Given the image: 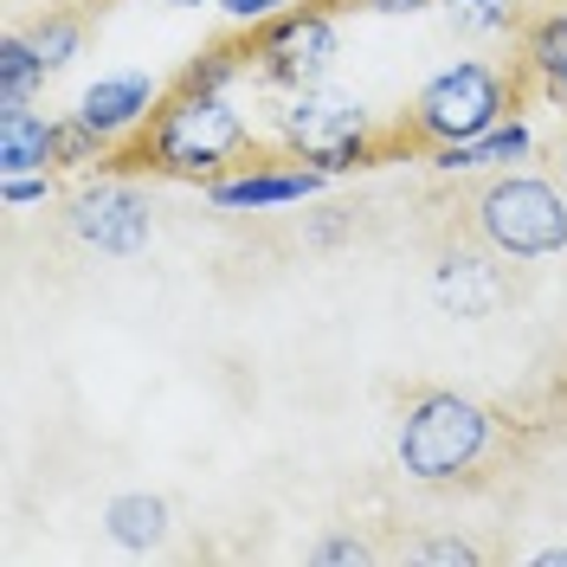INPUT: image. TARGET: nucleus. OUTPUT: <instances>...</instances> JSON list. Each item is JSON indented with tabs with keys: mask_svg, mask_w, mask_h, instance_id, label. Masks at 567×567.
<instances>
[{
	"mask_svg": "<svg viewBox=\"0 0 567 567\" xmlns=\"http://www.w3.org/2000/svg\"><path fill=\"white\" fill-rule=\"evenodd\" d=\"M523 78L484 65V59H458L445 65L439 78H425L413 110H406V130L400 142L406 148H439V142H477L484 130H496L509 104H516Z\"/></svg>",
	"mask_w": 567,
	"mask_h": 567,
	"instance_id": "obj_4",
	"label": "nucleus"
},
{
	"mask_svg": "<svg viewBox=\"0 0 567 567\" xmlns=\"http://www.w3.org/2000/svg\"><path fill=\"white\" fill-rule=\"evenodd\" d=\"M361 7H368V13H425L432 0H361Z\"/></svg>",
	"mask_w": 567,
	"mask_h": 567,
	"instance_id": "obj_25",
	"label": "nucleus"
},
{
	"mask_svg": "<svg viewBox=\"0 0 567 567\" xmlns=\"http://www.w3.org/2000/svg\"><path fill=\"white\" fill-rule=\"evenodd\" d=\"M0 200H7V207H45V200H52V168L0 175Z\"/></svg>",
	"mask_w": 567,
	"mask_h": 567,
	"instance_id": "obj_20",
	"label": "nucleus"
},
{
	"mask_svg": "<svg viewBox=\"0 0 567 567\" xmlns=\"http://www.w3.org/2000/svg\"><path fill=\"white\" fill-rule=\"evenodd\" d=\"M33 45H39V59H45L52 71L71 65V59H78V45H84V20L59 7V13H45V20L33 27Z\"/></svg>",
	"mask_w": 567,
	"mask_h": 567,
	"instance_id": "obj_17",
	"label": "nucleus"
},
{
	"mask_svg": "<svg viewBox=\"0 0 567 567\" xmlns=\"http://www.w3.org/2000/svg\"><path fill=\"white\" fill-rule=\"evenodd\" d=\"M535 142H529V123H496L484 130L477 142H439V148H425V162L439 168V175H458V168H503V162H523Z\"/></svg>",
	"mask_w": 567,
	"mask_h": 567,
	"instance_id": "obj_12",
	"label": "nucleus"
},
{
	"mask_svg": "<svg viewBox=\"0 0 567 567\" xmlns=\"http://www.w3.org/2000/svg\"><path fill=\"white\" fill-rule=\"evenodd\" d=\"M168 7H213V0H168Z\"/></svg>",
	"mask_w": 567,
	"mask_h": 567,
	"instance_id": "obj_28",
	"label": "nucleus"
},
{
	"mask_svg": "<svg viewBox=\"0 0 567 567\" xmlns=\"http://www.w3.org/2000/svg\"><path fill=\"white\" fill-rule=\"evenodd\" d=\"M233 27H265V20H278V13H290L297 0H213Z\"/></svg>",
	"mask_w": 567,
	"mask_h": 567,
	"instance_id": "obj_21",
	"label": "nucleus"
},
{
	"mask_svg": "<svg viewBox=\"0 0 567 567\" xmlns=\"http://www.w3.org/2000/svg\"><path fill=\"white\" fill-rule=\"evenodd\" d=\"M561 181H567V148H561Z\"/></svg>",
	"mask_w": 567,
	"mask_h": 567,
	"instance_id": "obj_29",
	"label": "nucleus"
},
{
	"mask_svg": "<svg viewBox=\"0 0 567 567\" xmlns=\"http://www.w3.org/2000/svg\"><path fill=\"white\" fill-rule=\"evenodd\" d=\"M322 168H310V162H246V168H233V175L207 181V200L226 213H258V207H290V200H310V194H322Z\"/></svg>",
	"mask_w": 567,
	"mask_h": 567,
	"instance_id": "obj_8",
	"label": "nucleus"
},
{
	"mask_svg": "<svg viewBox=\"0 0 567 567\" xmlns=\"http://www.w3.org/2000/svg\"><path fill=\"white\" fill-rule=\"evenodd\" d=\"M548 97H567V65H561V78H555V84H548Z\"/></svg>",
	"mask_w": 567,
	"mask_h": 567,
	"instance_id": "obj_27",
	"label": "nucleus"
},
{
	"mask_svg": "<svg viewBox=\"0 0 567 567\" xmlns=\"http://www.w3.org/2000/svg\"><path fill=\"white\" fill-rule=\"evenodd\" d=\"M52 78V65L39 59L33 33H7L0 39V110L13 104H33V91Z\"/></svg>",
	"mask_w": 567,
	"mask_h": 567,
	"instance_id": "obj_14",
	"label": "nucleus"
},
{
	"mask_svg": "<svg viewBox=\"0 0 567 567\" xmlns=\"http://www.w3.org/2000/svg\"><path fill=\"white\" fill-rule=\"evenodd\" d=\"M336 7L329 0H310V7H290L278 20L251 27L246 52H251V78L271 84V91H303V84H322L329 65H336Z\"/></svg>",
	"mask_w": 567,
	"mask_h": 567,
	"instance_id": "obj_6",
	"label": "nucleus"
},
{
	"mask_svg": "<svg viewBox=\"0 0 567 567\" xmlns=\"http://www.w3.org/2000/svg\"><path fill=\"white\" fill-rule=\"evenodd\" d=\"M535 561H542V567H567V548H542Z\"/></svg>",
	"mask_w": 567,
	"mask_h": 567,
	"instance_id": "obj_26",
	"label": "nucleus"
},
{
	"mask_svg": "<svg viewBox=\"0 0 567 567\" xmlns=\"http://www.w3.org/2000/svg\"><path fill=\"white\" fill-rule=\"evenodd\" d=\"M496 439H503V420L484 400L452 388H425L400 413L393 458L413 484H458V477H477V464H491Z\"/></svg>",
	"mask_w": 567,
	"mask_h": 567,
	"instance_id": "obj_2",
	"label": "nucleus"
},
{
	"mask_svg": "<svg viewBox=\"0 0 567 567\" xmlns=\"http://www.w3.org/2000/svg\"><path fill=\"white\" fill-rule=\"evenodd\" d=\"M246 162H258L246 110L233 104V91H194V84L162 91L155 116L116 155V168H148V175L200 181V187L233 175V168H246Z\"/></svg>",
	"mask_w": 567,
	"mask_h": 567,
	"instance_id": "obj_1",
	"label": "nucleus"
},
{
	"mask_svg": "<svg viewBox=\"0 0 567 567\" xmlns=\"http://www.w3.org/2000/svg\"><path fill=\"white\" fill-rule=\"evenodd\" d=\"M317 561H336V567H361V561H374V548L361 542V535H329L317 548Z\"/></svg>",
	"mask_w": 567,
	"mask_h": 567,
	"instance_id": "obj_22",
	"label": "nucleus"
},
{
	"mask_svg": "<svg viewBox=\"0 0 567 567\" xmlns=\"http://www.w3.org/2000/svg\"><path fill=\"white\" fill-rule=\"evenodd\" d=\"M246 71H251V52H246V45H213V52H200L194 65L181 71L175 84H194V91H233Z\"/></svg>",
	"mask_w": 567,
	"mask_h": 567,
	"instance_id": "obj_16",
	"label": "nucleus"
},
{
	"mask_svg": "<svg viewBox=\"0 0 567 567\" xmlns=\"http://www.w3.org/2000/svg\"><path fill=\"white\" fill-rule=\"evenodd\" d=\"M155 104H162V84H155L148 71H110V78H97V84H84L78 116H84L104 142L123 148V136H136L142 123L155 116Z\"/></svg>",
	"mask_w": 567,
	"mask_h": 567,
	"instance_id": "obj_10",
	"label": "nucleus"
},
{
	"mask_svg": "<svg viewBox=\"0 0 567 567\" xmlns=\"http://www.w3.org/2000/svg\"><path fill=\"white\" fill-rule=\"evenodd\" d=\"M503 251H471V246H452L439 265H432V297L445 317H464V322H484L496 317V303L509 297V284L496 271Z\"/></svg>",
	"mask_w": 567,
	"mask_h": 567,
	"instance_id": "obj_9",
	"label": "nucleus"
},
{
	"mask_svg": "<svg viewBox=\"0 0 567 567\" xmlns=\"http://www.w3.org/2000/svg\"><path fill=\"white\" fill-rule=\"evenodd\" d=\"M342 233H349V219H317V226H310V246H336Z\"/></svg>",
	"mask_w": 567,
	"mask_h": 567,
	"instance_id": "obj_24",
	"label": "nucleus"
},
{
	"mask_svg": "<svg viewBox=\"0 0 567 567\" xmlns=\"http://www.w3.org/2000/svg\"><path fill=\"white\" fill-rule=\"evenodd\" d=\"M278 136L297 162H310L322 175H349V168H374L388 155V142L374 136V116L354 91H336L329 78L284 91L278 104Z\"/></svg>",
	"mask_w": 567,
	"mask_h": 567,
	"instance_id": "obj_3",
	"label": "nucleus"
},
{
	"mask_svg": "<svg viewBox=\"0 0 567 567\" xmlns=\"http://www.w3.org/2000/svg\"><path fill=\"white\" fill-rule=\"evenodd\" d=\"M104 155H116V142H104L78 110H71L65 123H59V168H84V162H104Z\"/></svg>",
	"mask_w": 567,
	"mask_h": 567,
	"instance_id": "obj_18",
	"label": "nucleus"
},
{
	"mask_svg": "<svg viewBox=\"0 0 567 567\" xmlns=\"http://www.w3.org/2000/svg\"><path fill=\"white\" fill-rule=\"evenodd\" d=\"M561 65H567V13L548 7L542 20H529V33H523V78H535L548 91L561 78Z\"/></svg>",
	"mask_w": 567,
	"mask_h": 567,
	"instance_id": "obj_15",
	"label": "nucleus"
},
{
	"mask_svg": "<svg viewBox=\"0 0 567 567\" xmlns=\"http://www.w3.org/2000/svg\"><path fill=\"white\" fill-rule=\"evenodd\" d=\"M20 168H59V123L39 116L33 104L0 110V175Z\"/></svg>",
	"mask_w": 567,
	"mask_h": 567,
	"instance_id": "obj_11",
	"label": "nucleus"
},
{
	"mask_svg": "<svg viewBox=\"0 0 567 567\" xmlns=\"http://www.w3.org/2000/svg\"><path fill=\"white\" fill-rule=\"evenodd\" d=\"M471 226L503 258H555L567 251V194L548 175H496L471 200Z\"/></svg>",
	"mask_w": 567,
	"mask_h": 567,
	"instance_id": "obj_5",
	"label": "nucleus"
},
{
	"mask_svg": "<svg viewBox=\"0 0 567 567\" xmlns=\"http://www.w3.org/2000/svg\"><path fill=\"white\" fill-rule=\"evenodd\" d=\"M65 226H71V239H84V246L104 251V258H136V251L155 239L148 194L130 187V181H97V187L71 194Z\"/></svg>",
	"mask_w": 567,
	"mask_h": 567,
	"instance_id": "obj_7",
	"label": "nucleus"
},
{
	"mask_svg": "<svg viewBox=\"0 0 567 567\" xmlns=\"http://www.w3.org/2000/svg\"><path fill=\"white\" fill-rule=\"evenodd\" d=\"M104 535L130 555H148L168 542V496H148V491H123L104 503Z\"/></svg>",
	"mask_w": 567,
	"mask_h": 567,
	"instance_id": "obj_13",
	"label": "nucleus"
},
{
	"mask_svg": "<svg viewBox=\"0 0 567 567\" xmlns=\"http://www.w3.org/2000/svg\"><path fill=\"white\" fill-rule=\"evenodd\" d=\"M445 7H452V20L464 33H509L516 13H523V0H445Z\"/></svg>",
	"mask_w": 567,
	"mask_h": 567,
	"instance_id": "obj_19",
	"label": "nucleus"
},
{
	"mask_svg": "<svg viewBox=\"0 0 567 567\" xmlns=\"http://www.w3.org/2000/svg\"><path fill=\"white\" fill-rule=\"evenodd\" d=\"M420 555H425V561H458V567L477 561V548H471V542H458V535H439V542H425Z\"/></svg>",
	"mask_w": 567,
	"mask_h": 567,
	"instance_id": "obj_23",
	"label": "nucleus"
}]
</instances>
